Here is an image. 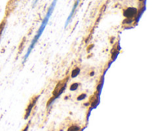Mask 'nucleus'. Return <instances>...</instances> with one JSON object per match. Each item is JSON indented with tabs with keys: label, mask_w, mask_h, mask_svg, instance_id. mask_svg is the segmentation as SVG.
Instances as JSON below:
<instances>
[{
	"label": "nucleus",
	"mask_w": 157,
	"mask_h": 131,
	"mask_svg": "<svg viewBox=\"0 0 157 131\" xmlns=\"http://www.w3.org/2000/svg\"><path fill=\"white\" fill-rule=\"evenodd\" d=\"M57 1H58V0H53V2H52V5H51L50 7L48 8V10L47 14H46L45 17H44V19H43V21H42V22H41V26H40L39 29H38V32H37V33H36V35H35V37H34L33 40H32V42H31L30 45L29 46V48H28L27 52H26L25 55V57H24V61H25V60L27 59L28 58H29V55H30L31 52H32V49H33V48L35 47V44H36V43H37L38 40L39 39V38H40V37H41V35H42L43 32H44V29H45L46 25H47L48 22L49 18H50V17H51V15H52V14L53 13V11H54V9H55V6H56Z\"/></svg>",
	"instance_id": "f257e3e1"
},
{
	"label": "nucleus",
	"mask_w": 157,
	"mask_h": 131,
	"mask_svg": "<svg viewBox=\"0 0 157 131\" xmlns=\"http://www.w3.org/2000/svg\"><path fill=\"white\" fill-rule=\"evenodd\" d=\"M67 82V78H66L65 80L60 81V82L58 83V85L56 86V87H55V91H54V92H53L54 98H58V97L59 96V95L61 94L63 91H64V90L65 89V87H66Z\"/></svg>",
	"instance_id": "f03ea898"
},
{
	"label": "nucleus",
	"mask_w": 157,
	"mask_h": 131,
	"mask_svg": "<svg viewBox=\"0 0 157 131\" xmlns=\"http://www.w3.org/2000/svg\"><path fill=\"white\" fill-rule=\"evenodd\" d=\"M40 95H38V96H35L33 97V98L31 99L30 101V103H29V104L28 105V107L27 109H26L25 110V119H27L28 117L29 116V114H30L31 111H32V108H33V107L35 106V103L37 102V101H38V98H39Z\"/></svg>",
	"instance_id": "7ed1b4c3"
},
{
	"label": "nucleus",
	"mask_w": 157,
	"mask_h": 131,
	"mask_svg": "<svg viewBox=\"0 0 157 131\" xmlns=\"http://www.w3.org/2000/svg\"><path fill=\"white\" fill-rule=\"evenodd\" d=\"M79 1H80V0H77V1H76V2H75V4L74 5V6H73V9H72L70 15H69L68 18H67V21H66V23H65V28L67 27V25L69 24V22H70V21H71V20L72 17H73L74 14H75V11H76V9H77V7H78V4H79Z\"/></svg>",
	"instance_id": "20e7f679"
},
{
	"label": "nucleus",
	"mask_w": 157,
	"mask_h": 131,
	"mask_svg": "<svg viewBox=\"0 0 157 131\" xmlns=\"http://www.w3.org/2000/svg\"><path fill=\"white\" fill-rule=\"evenodd\" d=\"M79 130V127L78 126H71L70 128L67 130V131H78Z\"/></svg>",
	"instance_id": "39448f33"
},
{
	"label": "nucleus",
	"mask_w": 157,
	"mask_h": 131,
	"mask_svg": "<svg viewBox=\"0 0 157 131\" xmlns=\"http://www.w3.org/2000/svg\"><path fill=\"white\" fill-rule=\"evenodd\" d=\"M29 124H28L27 125L25 126V128L23 129V130H21V131H27L28 129H29Z\"/></svg>",
	"instance_id": "423d86ee"
},
{
	"label": "nucleus",
	"mask_w": 157,
	"mask_h": 131,
	"mask_svg": "<svg viewBox=\"0 0 157 131\" xmlns=\"http://www.w3.org/2000/svg\"><path fill=\"white\" fill-rule=\"evenodd\" d=\"M84 97H85V95L82 94V95H81V97H79V98H78V100H81V99H83V98H84Z\"/></svg>",
	"instance_id": "0eeeda50"
}]
</instances>
